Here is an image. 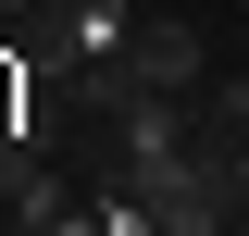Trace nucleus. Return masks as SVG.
<instances>
[{
  "label": "nucleus",
  "mask_w": 249,
  "mask_h": 236,
  "mask_svg": "<svg viewBox=\"0 0 249 236\" xmlns=\"http://www.w3.org/2000/svg\"><path fill=\"white\" fill-rule=\"evenodd\" d=\"M124 75H137V87H212V50H199L187 13H150V25L124 37Z\"/></svg>",
  "instance_id": "f257e3e1"
},
{
  "label": "nucleus",
  "mask_w": 249,
  "mask_h": 236,
  "mask_svg": "<svg viewBox=\"0 0 249 236\" xmlns=\"http://www.w3.org/2000/svg\"><path fill=\"white\" fill-rule=\"evenodd\" d=\"M224 199H237V211H249V137H237V174H224Z\"/></svg>",
  "instance_id": "f03ea898"
},
{
  "label": "nucleus",
  "mask_w": 249,
  "mask_h": 236,
  "mask_svg": "<svg viewBox=\"0 0 249 236\" xmlns=\"http://www.w3.org/2000/svg\"><path fill=\"white\" fill-rule=\"evenodd\" d=\"M237 87H249V62H237Z\"/></svg>",
  "instance_id": "7ed1b4c3"
}]
</instances>
